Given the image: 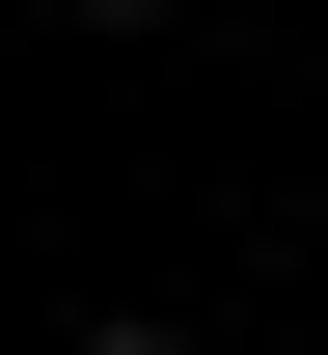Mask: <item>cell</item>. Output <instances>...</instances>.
<instances>
[{"label": "cell", "instance_id": "6da1fadb", "mask_svg": "<svg viewBox=\"0 0 328 355\" xmlns=\"http://www.w3.org/2000/svg\"><path fill=\"white\" fill-rule=\"evenodd\" d=\"M83 355H191V328H83Z\"/></svg>", "mask_w": 328, "mask_h": 355}, {"label": "cell", "instance_id": "7a4b0ae2", "mask_svg": "<svg viewBox=\"0 0 328 355\" xmlns=\"http://www.w3.org/2000/svg\"><path fill=\"white\" fill-rule=\"evenodd\" d=\"M83 28H164V0H83Z\"/></svg>", "mask_w": 328, "mask_h": 355}]
</instances>
